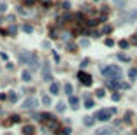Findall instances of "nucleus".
<instances>
[{"mask_svg": "<svg viewBox=\"0 0 137 135\" xmlns=\"http://www.w3.org/2000/svg\"><path fill=\"white\" fill-rule=\"evenodd\" d=\"M102 76L107 77V79H120L121 77V70L116 65H109V67H104L102 69Z\"/></svg>", "mask_w": 137, "mask_h": 135, "instance_id": "f257e3e1", "label": "nucleus"}, {"mask_svg": "<svg viewBox=\"0 0 137 135\" xmlns=\"http://www.w3.org/2000/svg\"><path fill=\"white\" fill-rule=\"evenodd\" d=\"M116 112V109H102V111H98L97 114H95V118L97 119H100V121H109V118Z\"/></svg>", "mask_w": 137, "mask_h": 135, "instance_id": "f03ea898", "label": "nucleus"}, {"mask_svg": "<svg viewBox=\"0 0 137 135\" xmlns=\"http://www.w3.org/2000/svg\"><path fill=\"white\" fill-rule=\"evenodd\" d=\"M77 79L83 82V84H85V86H90L91 84V76H90V74H86V72H77Z\"/></svg>", "mask_w": 137, "mask_h": 135, "instance_id": "7ed1b4c3", "label": "nucleus"}, {"mask_svg": "<svg viewBox=\"0 0 137 135\" xmlns=\"http://www.w3.org/2000/svg\"><path fill=\"white\" fill-rule=\"evenodd\" d=\"M28 65H30V70H32V72L39 70V58H37V55H32V58H30Z\"/></svg>", "mask_w": 137, "mask_h": 135, "instance_id": "20e7f679", "label": "nucleus"}, {"mask_svg": "<svg viewBox=\"0 0 137 135\" xmlns=\"http://www.w3.org/2000/svg\"><path fill=\"white\" fill-rule=\"evenodd\" d=\"M37 107V98H26L25 102H23V109H35Z\"/></svg>", "mask_w": 137, "mask_h": 135, "instance_id": "39448f33", "label": "nucleus"}, {"mask_svg": "<svg viewBox=\"0 0 137 135\" xmlns=\"http://www.w3.org/2000/svg\"><path fill=\"white\" fill-rule=\"evenodd\" d=\"M112 132H114L112 126H102V128H98V130L95 132V135H111Z\"/></svg>", "mask_w": 137, "mask_h": 135, "instance_id": "423d86ee", "label": "nucleus"}, {"mask_svg": "<svg viewBox=\"0 0 137 135\" xmlns=\"http://www.w3.org/2000/svg\"><path fill=\"white\" fill-rule=\"evenodd\" d=\"M30 58H32V55L26 53V51H21V53H19V62H21V63H28Z\"/></svg>", "mask_w": 137, "mask_h": 135, "instance_id": "0eeeda50", "label": "nucleus"}, {"mask_svg": "<svg viewBox=\"0 0 137 135\" xmlns=\"http://www.w3.org/2000/svg\"><path fill=\"white\" fill-rule=\"evenodd\" d=\"M21 79L25 81V82H30V81H32V74H30V70H23V72H21Z\"/></svg>", "mask_w": 137, "mask_h": 135, "instance_id": "6e6552de", "label": "nucleus"}, {"mask_svg": "<svg viewBox=\"0 0 137 135\" xmlns=\"http://www.w3.org/2000/svg\"><path fill=\"white\" fill-rule=\"evenodd\" d=\"M58 91H60V86L56 84V82H51V86H49V93H51V95H58Z\"/></svg>", "mask_w": 137, "mask_h": 135, "instance_id": "1a4fd4ad", "label": "nucleus"}, {"mask_svg": "<svg viewBox=\"0 0 137 135\" xmlns=\"http://www.w3.org/2000/svg\"><path fill=\"white\" fill-rule=\"evenodd\" d=\"M34 132H35V128L32 125H26V126H23V133L25 135H34Z\"/></svg>", "mask_w": 137, "mask_h": 135, "instance_id": "9d476101", "label": "nucleus"}, {"mask_svg": "<svg viewBox=\"0 0 137 135\" xmlns=\"http://www.w3.org/2000/svg\"><path fill=\"white\" fill-rule=\"evenodd\" d=\"M44 79L46 81H51V70H49V65L48 63L44 65Z\"/></svg>", "mask_w": 137, "mask_h": 135, "instance_id": "9b49d317", "label": "nucleus"}, {"mask_svg": "<svg viewBox=\"0 0 137 135\" xmlns=\"http://www.w3.org/2000/svg\"><path fill=\"white\" fill-rule=\"evenodd\" d=\"M68 103H70L74 109H77V105H79V98H76V96H68Z\"/></svg>", "mask_w": 137, "mask_h": 135, "instance_id": "f8f14e48", "label": "nucleus"}, {"mask_svg": "<svg viewBox=\"0 0 137 135\" xmlns=\"http://www.w3.org/2000/svg\"><path fill=\"white\" fill-rule=\"evenodd\" d=\"M137 18V9L135 11H130V12H128V16L123 19V21H132V19H135Z\"/></svg>", "mask_w": 137, "mask_h": 135, "instance_id": "ddd939ff", "label": "nucleus"}, {"mask_svg": "<svg viewBox=\"0 0 137 135\" xmlns=\"http://www.w3.org/2000/svg\"><path fill=\"white\" fill-rule=\"evenodd\" d=\"M128 77L134 81V79L137 77V69H130V70H128Z\"/></svg>", "mask_w": 137, "mask_h": 135, "instance_id": "4468645a", "label": "nucleus"}, {"mask_svg": "<svg viewBox=\"0 0 137 135\" xmlns=\"http://www.w3.org/2000/svg\"><path fill=\"white\" fill-rule=\"evenodd\" d=\"M83 121H85V125H86V126H91V125H93V121H95V118H88V116H86L85 119H83Z\"/></svg>", "mask_w": 137, "mask_h": 135, "instance_id": "2eb2a0df", "label": "nucleus"}, {"mask_svg": "<svg viewBox=\"0 0 137 135\" xmlns=\"http://www.w3.org/2000/svg\"><path fill=\"white\" fill-rule=\"evenodd\" d=\"M93 103H95V102L91 100V98H86V100H85V107H86V109H91V107H93Z\"/></svg>", "mask_w": 137, "mask_h": 135, "instance_id": "dca6fc26", "label": "nucleus"}, {"mask_svg": "<svg viewBox=\"0 0 137 135\" xmlns=\"http://www.w3.org/2000/svg\"><path fill=\"white\" fill-rule=\"evenodd\" d=\"M42 103H44V105H49V103H51V96L44 95V96H42Z\"/></svg>", "mask_w": 137, "mask_h": 135, "instance_id": "f3484780", "label": "nucleus"}, {"mask_svg": "<svg viewBox=\"0 0 137 135\" xmlns=\"http://www.w3.org/2000/svg\"><path fill=\"white\" fill-rule=\"evenodd\" d=\"M65 93L68 96H72V84H65Z\"/></svg>", "mask_w": 137, "mask_h": 135, "instance_id": "a211bd4d", "label": "nucleus"}, {"mask_svg": "<svg viewBox=\"0 0 137 135\" xmlns=\"http://www.w3.org/2000/svg\"><path fill=\"white\" fill-rule=\"evenodd\" d=\"M9 100H11V102H18V95L14 93V91H11V93H9Z\"/></svg>", "mask_w": 137, "mask_h": 135, "instance_id": "6ab92c4d", "label": "nucleus"}, {"mask_svg": "<svg viewBox=\"0 0 137 135\" xmlns=\"http://www.w3.org/2000/svg\"><path fill=\"white\" fill-rule=\"evenodd\" d=\"M95 95L98 96V98H104V95H105V91H104V89L100 88V89H97V91H95Z\"/></svg>", "mask_w": 137, "mask_h": 135, "instance_id": "aec40b11", "label": "nucleus"}, {"mask_svg": "<svg viewBox=\"0 0 137 135\" xmlns=\"http://www.w3.org/2000/svg\"><path fill=\"white\" fill-rule=\"evenodd\" d=\"M56 111H58V112H63V111H65V103H62V102L56 103Z\"/></svg>", "mask_w": 137, "mask_h": 135, "instance_id": "412c9836", "label": "nucleus"}, {"mask_svg": "<svg viewBox=\"0 0 137 135\" xmlns=\"http://www.w3.org/2000/svg\"><path fill=\"white\" fill-rule=\"evenodd\" d=\"M23 32H26V33H32V32H34V28L30 26V25H25V26H23Z\"/></svg>", "mask_w": 137, "mask_h": 135, "instance_id": "4be33fe9", "label": "nucleus"}, {"mask_svg": "<svg viewBox=\"0 0 137 135\" xmlns=\"http://www.w3.org/2000/svg\"><path fill=\"white\" fill-rule=\"evenodd\" d=\"M7 32H9V35H16V32H18V26H11L9 30H7Z\"/></svg>", "mask_w": 137, "mask_h": 135, "instance_id": "5701e85b", "label": "nucleus"}, {"mask_svg": "<svg viewBox=\"0 0 137 135\" xmlns=\"http://www.w3.org/2000/svg\"><path fill=\"white\" fill-rule=\"evenodd\" d=\"M118 58L121 60V62H130V58H128L127 55H123V53H121V55H118Z\"/></svg>", "mask_w": 137, "mask_h": 135, "instance_id": "b1692460", "label": "nucleus"}, {"mask_svg": "<svg viewBox=\"0 0 137 135\" xmlns=\"http://www.w3.org/2000/svg\"><path fill=\"white\" fill-rule=\"evenodd\" d=\"M114 5H116V7H123L125 5V0H114Z\"/></svg>", "mask_w": 137, "mask_h": 135, "instance_id": "393cba45", "label": "nucleus"}, {"mask_svg": "<svg viewBox=\"0 0 137 135\" xmlns=\"http://www.w3.org/2000/svg\"><path fill=\"white\" fill-rule=\"evenodd\" d=\"M120 48H121V49H127V48H128V42H127V40H120Z\"/></svg>", "mask_w": 137, "mask_h": 135, "instance_id": "a878e982", "label": "nucleus"}, {"mask_svg": "<svg viewBox=\"0 0 137 135\" xmlns=\"http://www.w3.org/2000/svg\"><path fill=\"white\" fill-rule=\"evenodd\" d=\"M105 46H107V48H112V46H114V40H112V39H105Z\"/></svg>", "mask_w": 137, "mask_h": 135, "instance_id": "bb28decb", "label": "nucleus"}, {"mask_svg": "<svg viewBox=\"0 0 137 135\" xmlns=\"http://www.w3.org/2000/svg\"><path fill=\"white\" fill-rule=\"evenodd\" d=\"M60 135H70V128H63L60 132Z\"/></svg>", "mask_w": 137, "mask_h": 135, "instance_id": "cd10ccee", "label": "nucleus"}, {"mask_svg": "<svg viewBox=\"0 0 137 135\" xmlns=\"http://www.w3.org/2000/svg\"><path fill=\"white\" fill-rule=\"evenodd\" d=\"M102 32H104V33H111V32H112V28H111V26H104V28H102Z\"/></svg>", "mask_w": 137, "mask_h": 135, "instance_id": "c85d7f7f", "label": "nucleus"}, {"mask_svg": "<svg viewBox=\"0 0 137 135\" xmlns=\"http://www.w3.org/2000/svg\"><path fill=\"white\" fill-rule=\"evenodd\" d=\"M81 46L86 48V46H88V39H81Z\"/></svg>", "mask_w": 137, "mask_h": 135, "instance_id": "c756f323", "label": "nucleus"}, {"mask_svg": "<svg viewBox=\"0 0 137 135\" xmlns=\"http://www.w3.org/2000/svg\"><path fill=\"white\" fill-rule=\"evenodd\" d=\"M5 9H7V4H4V2H0V11H2V12H4Z\"/></svg>", "mask_w": 137, "mask_h": 135, "instance_id": "7c9ffc66", "label": "nucleus"}, {"mask_svg": "<svg viewBox=\"0 0 137 135\" xmlns=\"http://www.w3.org/2000/svg\"><path fill=\"white\" fill-rule=\"evenodd\" d=\"M0 58H2V60H7V58H9V55H7V53H4V51H2V53H0Z\"/></svg>", "mask_w": 137, "mask_h": 135, "instance_id": "2f4dec72", "label": "nucleus"}, {"mask_svg": "<svg viewBox=\"0 0 137 135\" xmlns=\"http://www.w3.org/2000/svg\"><path fill=\"white\" fill-rule=\"evenodd\" d=\"M112 100L118 102V100H120V93H114V95H112Z\"/></svg>", "mask_w": 137, "mask_h": 135, "instance_id": "473e14b6", "label": "nucleus"}, {"mask_svg": "<svg viewBox=\"0 0 137 135\" xmlns=\"http://www.w3.org/2000/svg\"><path fill=\"white\" fill-rule=\"evenodd\" d=\"M5 98H9V96H7V95H4V93L0 95V100H5Z\"/></svg>", "mask_w": 137, "mask_h": 135, "instance_id": "72a5a7b5", "label": "nucleus"}, {"mask_svg": "<svg viewBox=\"0 0 137 135\" xmlns=\"http://www.w3.org/2000/svg\"><path fill=\"white\" fill-rule=\"evenodd\" d=\"M41 2H42L44 5H49V4H51V2H49V0H41Z\"/></svg>", "mask_w": 137, "mask_h": 135, "instance_id": "f704fd0d", "label": "nucleus"}, {"mask_svg": "<svg viewBox=\"0 0 137 135\" xmlns=\"http://www.w3.org/2000/svg\"><path fill=\"white\" fill-rule=\"evenodd\" d=\"M134 44H137V35H135V37H134Z\"/></svg>", "mask_w": 137, "mask_h": 135, "instance_id": "c9c22d12", "label": "nucleus"}, {"mask_svg": "<svg viewBox=\"0 0 137 135\" xmlns=\"http://www.w3.org/2000/svg\"><path fill=\"white\" fill-rule=\"evenodd\" d=\"M134 135H137V130H135V132H134Z\"/></svg>", "mask_w": 137, "mask_h": 135, "instance_id": "e433bc0d", "label": "nucleus"}]
</instances>
